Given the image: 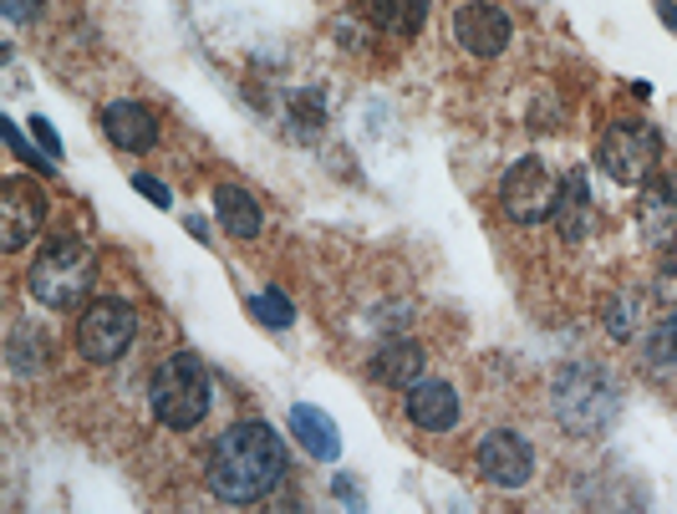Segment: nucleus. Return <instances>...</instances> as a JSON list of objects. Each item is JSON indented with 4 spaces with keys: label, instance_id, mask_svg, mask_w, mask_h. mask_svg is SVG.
<instances>
[{
    "label": "nucleus",
    "instance_id": "1",
    "mask_svg": "<svg viewBox=\"0 0 677 514\" xmlns=\"http://www.w3.org/2000/svg\"><path fill=\"white\" fill-rule=\"evenodd\" d=\"M285 479V443L270 423H235L209 448V489L224 504H255Z\"/></svg>",
    "mask_w": 677,
    "mask_h": 514
},
{
    "label": "nucleus",
    "instance_id": "2",
    "mask_svg": "<svg viewBox=\"0 0 677 514\" xmlns=\"http://www.w3.org/2000/svg\"><path fill=\"white\" fill-rule=\"evenodd\" d=\"M92 280H97V255L87 240H51L26 270V291L42 301L46 311H72L87 301Z\"/></svg>",
    "mask_w": 677,
    "mask_h": 514
},
{
    "label": "nucleus",
    "instance_id": "3",
    "mask_svg": "<svg viewBox=\"0 0 677 514\" xmlns=\"http://www.w3.org/2000/svg\"><path fill=\"white\" fill-rule=\"evenodd\" d=\"M148 402H153V418H159L163 428H178V433L199 428L209 402H214V383H209L205 362H199L194 352H174L159 372H153Z\"/></svg>",
    "mask_w": 677,
    "mask_h": 514
},
{
    "label": "nucleus",
    "instance_id": "4",
    "mask_svg": "<svg viewBox=\"0 0 677 514\" xmlns=\"http://www.w3.org/2000/svg\"><path fill=\"white\" fill-rule=\"evenodd\" d=\"M550 402H556V423L565 433H581V439H596L606 433V423L617 418V383L602 377L596 367H560L556 387H550Z\"/></svg>",
    "mask_w": 677,
    "mask_h": 514
},
{
    "label": "nucleus",
    "instance_id": "5",
    "mask_svg": "<svg viewBox=\"0 0 677 514\" xmlns=\"http://www.w3.org/2000/svg\"><path fill=\"white\" fill-rule=\"evenodd\" d=\"M657 159H663V143L647 122H611L596 143V163L611 184H647L657 174Z\"/></svg>",
    "mask_w": 677,
    "mask_h": 514
},
{
    "label": "nucleus",
    "instance_id": "6",
    "mask_svg": "<svg viewBox=\"0 0 677 514\" xmlns=\"http://www.w3.org/2000/svg\"><path fill=\"white\" fill-rule=\"evenodd\" d=\"M138 337V316L128 301H92L82 311V322H77V352L107 367V362H118Z\"/></svg>",
    "mask_w": 677,
    "mask_h": 514
},
{
    "label": "nucleus",
    "instance_id": "7",
    "mask_svg": "<svg viewBox=\"0 0 677 514\" xmlns=\"http://www.w3.org/2000/svg\"><path fill=\"white\" fill-rule=\"evenodd\" d=\"M556 194H560L556 178H550V168L540 159H520L500 184V205L515 224H540L556 214Z\"/></svg>",
    "mask_w": 677,
    "mask_h": 514
},
{
    "label": "nucleus",
    "instance_id": "8",
    "mask_svg": "<svg viewBox=\"0 0 677 514\" xmlns=\"http://www.w3.org/2000/svg\"><path fill=\"white\" fill-rule=\"evenodd\" d=\"M474 464H479V474H485L489 484H500V489H525L535 474L530 443L520 439V433H510V428H489L485 439H479V448H474Z\"/></svg>",
    "mask_w": 677,
    "mask_h": 514
},
{
    "label": "nucleus",
    "instance_id": "9",
    "mask_svg": "<svg viewBox=\"0 0 677 514\" xmlns=\"http://www.w3.org/2000/svg\"><path fill=\"white\" fill-rule=\"evenodd\" d=\"M510 31H515L510 15H504L500 5H489V0H469V5L454 11V42L479 61L500 57L504 46H510Z\"/></svg>",
    "mask_w": 677,
    "mask_h": 514
},
{
    "label": "nucleus",
    "instance_id": "10",
    "mask_svg": "<svg viewBox=\"0 0 677 514\" xmlns=\"http://www.w3.org/2000/svg\"><path fill=\"white\" fill-rule=\"evenodd\" d=\"M0 209H5V250H26L31 240L42 235V220H46L42 189H31L26 178H5Z\"/></svg>",
    "mask_w": 677,
    "mask_h": 514
},
{
    "label": "nucleus",
    "instance_id": "11",
    "mask_svg": "<svg viewBox=\"0 0 677 514\" xmlns=\"http://www.w3.org/2000/svg\"><path fill=\"white\" fill-rule=\"evenodd\" d=\"M103 132L113 138V148H122V153H148V148L159 143V118H153V107L148 103L122 97V103L103 107Z\"/></svg>",
    "mask_w": 677,
    "mask_h": 514
},
{
    "label": "nucleus",
    "instance_id": "12",
    "mask_svg": "<svg viewBox=\"0 0 677 514\" xmlns=\"http://www.w3.org/2000/svg\"><path fill=\"white\" fill-rule=\"evenodd\" d=\"M637 224L652 245H673L677 240V178H657L652 174L637 194Z\"/></svg>",
    "mask_w": 677,
    "mask_h": 514
},
{
    "label": "nucleus",
    "instance_id": "13",
    "mask_svg": "<svg viewBox=\"0 0 677 514\" xmlns=\"http://www.w3.org/2000/svg\"><path fill=\"white\" fill-rule=\"evenodd\" d=\"M402 408H408V418L423 433H448V428H458V393L448 383H418L408 387V397H402Z\"/></svg>",
    "mask_w": 677,
    "mask_h": 514
},
{
    "label": "nucleus",
    "instance_id": "14",
    "mask_svg": "<svg viewBox=\"0 0 677 514\" xmlns=\"http://www.w3.org/2000/svg\"><path fill=\"white\" fill-rule=\"evenodd\" d=\"M291 439H301V448H306L311 458H322V464H337L341 458L337 423H331L322 408H311V402H295L291 408Z\"/></svg>",
    "mask_w": 677,
    "mask_h": 514
},
{
    "label": "nucleus",
    "instance_id": "15",
    "mask_svg": "<svg viewBox=\"0 0 677 514\" xmlns=\"http://www.w3.org/2000/svg\"><path fill=\"white\" fill-rule=\"evenodd\" d=\"M556 230L565 245H581V240L591 235V189H586V174H571L565 184H560L556 194Z\"/></svg>",
    "mask_w": 677,
    "mask_h": 514
},
{
    "label": "nucleus",
    "instance_id": "16",
    "mask_svg": "<svg viewBox=\"0 0 677 514\" xmlns=\"http://www.w3.org/2000/svg\"><path fill=\"white\" fill-rule=\"evenodd\" d=\"M214 214H220L224 235H235V240H255L260 235V224H266L260 205H255V194L240 189V184H220V189H214Z\"/></svg>",
    "mask_w": 677,
    "mask_h": 514
},
{
    "label": "nucleus",
    "instance_id": "17",
    "mask_svg": "<svg viewBox=\"0 0 677 514\" xmlns=\"http://www.w3.org/2000/svg\"><path fill=\"white\" fill-rule=\"evenodd\" d=\"M423 347L418 341H387L383 352L372 357V377L383 387H398V393H408L418 377H423Z\"/></svg>",
    "mask_w": 677,
    "mask_h": 514
},
{
    "label": "nucleus",
    "instance_id": "18",
    "mask_svg": "<svg viewBox=\"0 0 677 514\" xmlns=\"http://www.w3.org/2000/svg\"><path fill=\"white\" fill-rule=\"evenodd\" d=\"M367 15L377 21L383 31H398V36H412L423 26L428 15V0H367Z\"/></svg>",
    "mask_w": 677,
    "mask_h": 514
},
{
    "label": "nucleus",
    "instance_id": "19",
    "mask_svg": "<svg viewBox=\"0 0 677 514\" xmlns=\"http://www.w3.org/2000/svg\"><path fill=\"white\" fill-rule=\"evenodd\" d=\"M647 367H677V306H663V316L647 331Z\"/></svg>",
    "mask_w": 677,
    "mask_h": 514
},
{
    "label": "nucleus",
    "instance_id": "20",
    "mask_svg": "<svg viewBox=\"0 0 677 514\" xmlns=\"http://www.w3.org/2000/svg\"><path fill=\"white\" fill-rule=\"evenodd\" d=\"M11 367L21 372V377H36V372L46 367V337L36 326H15L11 331Z\"/></svg>",
    "mask_w": 677,
    "mask_h": 514
},
{
    "label": "nucleus",
    "instance_id": "21",
    "mask_svg": "<svg viewBox=\"0 0 677 514\" xmlns=\"http://www.w3.org/2000/svg\"><path fill=\"white\" fill-rule=\"evenodd\" d=\"M245 306H250L255 322H260V326H276V331H280V326H291V322H295V306H291V301H285L280 291H255L250 301H245Z\"/></svg>",
    "mask_w": 677,
    "mask_h": 514
},
{
    "label": "nucleus",
    "instance_id": "22",
    "mask_svg": "<svg viewBox=\"0 0 677 514\" xmlns=\"http://www.w3.org/2000/svg\"><path fill=\"white\" fill-rule=\"evenodd\" d=\"M652 295L663 301V306H677V240L663 245L657 255V276H652Z\"/></svg>",
    "mask_w": 677,
    "mask_h": 514
},
{
    "label": "nucleus",
    "instance_id": "23",
    "mask_svg": "<svg viewBox=\"0 0 677 514\" xmlns=\"http://www.w3.org/2000/svg\"><path fill=\"white\" fill-rule=\"evenodd\" d=\"M606 331H611L617 341L632 337V295H617V301L606 306Z\"/></svg>",
    "mask_w": 677,
    "mask_h": 514
},
{
    "label": "nucleus",
    "instance_id": "24",
    "mask_svg": "<svg viewBox=\"0 0 677 514\" xmlns=\"http://www.w3.org/2000/svg\"><path fill=\"white\" fill-rule=\"evenodd\" d=\"M133 189L143 194L153 209H168V205H174V189H168L163 178H153V174H133Z\"/></svg>",
    "mask_w": 677,
    "mask_h": 514
},
{
    "label": "nucleus",
    "instance_id": "25",
    "mask_svg": "<svg viewBox=\"0 0 677 514\" xmlns=\"http://www.w3.org/2000/svg\"><path fill=\"white\" fill-rule=\"evenodd\" d=\"M5 138H11V148H15V153H21V159H26V163H31V168H42V174H51V163H57V159H42V153H36V148H31L26 138H21V128H15V122H5Z\"/></svg>",
    "mask_w": 677,
    "mask_h": 514
},
{
    "label": "nucleus",
    "instance_id": "26",
    "mask_svg": "<svg viewBox=\"0 0 677 514\" xmlns=\"http://www.w3.org/2000/svg\"><path fill=\"white\" fill-rule=\"evenodd\" d=\"M0 11H5V21H15V26H31V21L42 15V0H0Z\"/></svg>",
    "mask_w": 677,
    "mask_h": 514
},
{
    "label": "nucleus",
    "instance_id": "27",
    "mask_svg": "<svg viewBox=\"0 0 677 514\" xmlns=\"http://www.w3.org/2000/svg\"><path fill=\"white\" fill-rule=\"evenodd\" d=\"M31 132H36V148H46V159H61V138H57V128H51L42 113L31 118Z\"/></svg>",
    "mask_w": 677,
    "mask_h": 514
},
{
    "label": "nucleus",
    "instance_id": "28",
    "mask_svg": "<svg viewBox=\"0 0 677 514\" xmlns=\"http://www.w3.org/2000/svg\"><path fill=\"white\" fill-rule=\"evenodd\" d=\"M657 15H663L667 26H673V31H677V5H663V11H657Z\"/></svg>",
    "mask_w": 677,
    "mask_h": 514
}]
</instances>
